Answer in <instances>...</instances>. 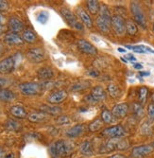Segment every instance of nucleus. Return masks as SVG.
Masks as SVG:
<instances>
[{"instance_id": "nucleus-1", "label": "nucleus", "mask_w": 154, "mask_h": 158, "mask_svg": "<svg viewBox=\"0 0 154 158\" xmlns=\"http://www.w3.org/2000/svg\"><path fill=\"white\" fill-rule=\"evenodd\" d=\"M72 146L65 140H57L50 145L49 153L52 158H63L69 154Z\"/></svg>"}, {"instance_id": "nucleus-2", "label": "nucleus", "mask_w": 154, "mask_h": 158, "mask_svg": "<svg viewBox=\"0 0 154 158\" xmlns=\"http://www.w3.org/2000/svg\"><path fill=\"white\" fill-rule=\"evenodd\" d=\"M129 146H130V143L126 138H122V137L110 138L104 145L101 146L99 152L106 153V152H114L116 150L122 151V150H126L127 148H129Z\"/></svg>"}, {"instance_id": "nucleus-3", "label": "nucleus", "mask_w": 154, "mask_h": 158, "mask_svg": "<svg viewBox=\"0 0 154 158\" xmlns=\"http://www.w3.org/2000/svg\"><path fill=\"white\" fill-rule=\"evenodd\" d=\"M61 14L63 15V17L64 18V20L66 21V23L72 27L75 30L78 31H82L83 30V25L78 20V18L75 16V14L66 8H62L61 9Z\"/></svg>"}, {"instance_id": "nucleus-4", "label": "nucleus", "mask_w": 154, "mask_h": 158, "mask_svg": "<svg viewBox=\"0 0 154 158\" xmlns=\"http://www.w3.org/2000/svg\"><path fill=\"white\" fill-rule=\"evenodd\" d=\"M131 10L133 15V18L135 20V23L140 25L142 27H147L146 17H145L143 10H142L141 6L139 5V3H137L135 1L131 2Z\"/></svg>"}, {"instance_id": "nucleus-5", "label": "nucleus", "mask_w": 154, "mask_h": 158, "mask_svg": "<svg viewBox=\"0 0 154 158\" xmlns=\"http://www.w3.org/2000/svg\"><path fill=\"white\" fill-rule=\"evenodd\" d=\"M111 27L113 28V31L116 32V34L122 36L126 32V21L121 15H114L111 17Z\"/></svg>"}, {"instance_id": "nucleus-6", "label": "nucleus", "mask_w": 154, "mask_h": 158, "mask_svg": "<svg viewBox=\"0 0 154 158\" xmlns=\"http://www.w3.org/2000/svg\"><path fill=\"white\" fill-rule=\"evenodd\" d=\"M42 85L35 82H23L19 85V90L23 95L26 96H35L41 91Z\"/></svg>"}, {"instance_id": "nucleus-7", "label": "nucleus", "mask_w": 154, "mask_h": 158, "mask_svg": "<svg viewBox=\"0 0 154 158\" xmlns=\"http://www.w3.org/2000/svg\"><path fill=\"white\" fill-rule=\"evenodd\" d=\"M16 55L8 57V58L4 59L3 61L0 62V73L2 74H8L12 72L16 67Z\"/></svg>"}, {"instance_id": "nucleus-8", "label": "nucleus", "mask_w": 154, "mask_h": 158, "mask_svg": "<svg viewBox=\"0 0 154 158\" xmlns=\"http://www.w3.org/2000/svg\"><path fill=\"white\" fill-rule=\"evenodd\" d=\"M102 135L110 138H117V137L125 136L126 131L121 125H115V126H111L109 128L104 129L102 131Z\"/></svg>"}, {"instance_id": "nucleus-9", "label": "nucleus", "mask_w": 154, "mask_h": 158, "mask_svg": "<svg viewBox=\"0 0 154 158\" xmlns=\"http://www.w3.org/2000/svg\"><path fill=\"white\" fill-rule=\"evenodd\" d=\"M26 58L33 64H39L45 59V51L41 48H34L26 52Z\"/></svg>"}, {"instance_id": "nucleus-10", "label": "nucleus", "mask_w": 154, "mask_h": 158, "mask_svg": "<svg viewBox=\"0 0 154 158\" xmlns=\"http://www.w3.org/2000/svg\"><path fill=\"white\" fill-rule=\"evenodd\" d=\"M77 44H78L79 49L83 53L90 55V56H95L97 54L96 48L95 46H93L90 42H88L84 39H79Z\"/></svg>"}, {"instance_id": "nucleus-11", "label": "nucleus", "mask_w": 154, "mask_h": 158, "mask_svg": "<svg viewBox=\"0 0 154 158\" xmlns=\"http://www.w3.org/2000/svg\"><path fill=\"white\" fill-rule=\"evenodd\" d=\"M154 150L152 145H142L134 147L132 151V156L133 158H142L149 155Z\"/></svg>"}, {"instance_id": "nucleus-12", "label": "nucleus", "mask_w": 154, "mask_h": 158, "mask_svg": "<svg viewBox=\"0 0 154 158\" xmlns=\"http://www.w3.org/2000/svg\"><path fill=\"white\" fill-rule=\"evenodd\" d=\"M67 98V92L65 90H58L51 93L48 98H47V102L51 104H59L62 103L63 100H65Z\"/></svg>"}, {"instance_id": "nucleus-13", "label": "nucleus", "mask_w": 154, "mask_h": 158, "mask_svg": "<svg viewBox=\"0 0 154 158\" xmlns=\"http://www.w3.org/2000/svg\"><path fill=\"white\" fill-rule=\"evenodd\" d=\"M128 111H129V105L127 103L123 102V103H118L115 105L113 107V110H111V113H113L115 118H121L127 116Z\"/></svg>"}, {"instance_id": "nucleus-14", "label": "nucleus", "mask_w": 154, "mask_h": 158, "mask_svg": "<svg viewBox=\"0 0 154 158\" xmlns=\"http://www.w3.org/2000/svg\"><path fill=\"white\" fill-rule=\"evenodd\" d=\"M9 28H10V31L11 32L17 34V32L23 31V30H24V24L19 19H17L15 17H12V18H10L9 20Z\"/></svg>"}, {"instance_id": "nucleus-15", "label": "nucleus", "mask_w": 154, "mask_h": 158, "mask_svg": "<svg viewBox=\"0 0 154 158\" xmlns=\"http://www.w3.org/2000/svg\"><path fill=\"white\" fill-rule=\"evenodd\" d=\"M90 95L92 96L95 102H101V100H103L106 97V93L101 86H95V87H94L92 89Z\"/></svg>"}, {"instance_id": "nucleus-16", "label": "nucleus", "mask_w": 154, "mask_h": 158, "mask_svg": "<svg viewBox=\"0 0 154 158\" xmlns=\"http://www.w3.org/2000/svg\"><path fill=\"white\" fill-rule=\"evenodd\" d=\"M37 77L40 80H51L54 77V72L50 67H42L37 71Z\"/></svg>"}, {"instance_id": "nucleus-17", "label": "nucleus", "mask_w": 154, "mask_h": 158, "mask_svg": "<svg viewBox=\"0 0 154 158\" xmlns=\"http://www.w3.org/2000/svg\"><path fill=\"white\" fill-rule=\"evenodd\" d=\"M10 114H12L14 118H27V114L26 112V110L24 109L23 106H20V105H13L10 107Z\"/></svg>"}, {"instance_id": "nucleus-18", "label": "nucleus", "mask_w": 154, "mask_h": 158, "mask_svg": "<svg viewBox=\"0 0 154 158\" xmlns=\"http://www.w3.org/2000/svg\"><path fill=\"white\" fill-rule=\"evenodd\" d=\"M79 152L83 156H92L94 154L92 143L90 141H83L79 146Z\"/></svg>"}, {"instance_id": "nucleus-19", "label": "nucleus", "mask_w": 154, "mask_h": 158, "mask_svg": "<svg viewBox=\"0 0 154 158\" xmlns=\"http://www.w3.org/2000/svg\"><path fill=\"white\" fill-rule=\"evenodd\" d=\"M4 40L9 45H22L23 44L22 38L18 34L13 33V32L7 33L4 37Z\"/></svg>"}, {"instance_id": "nucleus-20", "label": "nucleus", "mask_w": 154, "mask_h": 158, "mask_svg": "<svg viewBox=\"0 0 154 158\" xmlns=\"http://www.w3.org/2000/svg\"><path fill=\"white\" fill-rule=\"evenodd\" d=\"M77 11H78V15H79V19L82 21V23L89 28L92 27H93V21H92L91 17L88 15V13L82 8H79Z\"/></svg>"}, {"instance_id": "nucleus-21", "label": "nucleus", "mask_w": 154, "mask_h": 158, "mask_svg": "<svg viewBox=\"0 0 154 158\" xmlns=\"http://www.w3.org/2000/svg\"><path fill=\"white\" fill-rule=\"evenodd\" d=\"M83 131H84V125L78 124V125H75L74 127H72L71 129H69V130L66 132V135L74 138V137L80 135L83 133Z\"/></svg>"}, {"instance_id": "nucleus-22", "label": "nucleus", "mask_w": 154, "mask_h": 158, "mask_svg": "<svg viewBox=\"0 0 154 158\" xmlns=\"http://www.w3.org/2000/svg\"><path fill=\"white\" fill-rule=\"evenodd\" d=\"M95 24H96L97 28H99L101 32H103V33H109L110 32V31H111V23L110 22L103 20L100 17H97Z\"/></svg>"}, {"instance_id": "nucleus-23", "label": "nucleus", "mask_w": 154, "mask_h": 158, "mask_svg": "<svg viewBox=\"0 0 154 158\" xmlns=\"http://www.w3.org/2000/svg\"><path fill=\"white\" fill-rule=\"evenodd\" d=\"M47 118V114L43 113V112H37V113H32L30 116H27V119H29L30 122L33 123H38V122H42Z\"/></svg>"}, {"instance_id": "nucleus-24", "label": "nucleus", "mask_w": 154, "mask_h": 158, "mask_svg": "<svg viewBox=\"0 0 154 158\" xmlns=\"http://www.w3.org/2000/svg\"><path fill=\"white\" fill-rule=\"evenodd\" d=\"M15 98H16L15 94L9 89L3 88L0 91V100H2V102H12V100H14Z\"/></svg>"}, {"instance_id": "nucleus-25", "label": "nucleus", "mask_w": 154, "mask_h": 158, "mask_svg": "<svg viewBox=\"0 0 154 158\" xmlns=\"http://www.w3.org/2000/svg\"><path fill=\"white\" fill-rule=\"evenodd\" d=\"M41 111L47 114H52V116H57V114L62 113V109L58 106H49V105H42L40 107Z\"/></svg>"}, {"instance_id": "nucleus-26", "label": "nucleus", "mask_w": 154, "mask_h": 158, "mask_svg": "<svg viewBox=\"0 0 154 158\" xmlns=\"http://www.w3.org/2000/svg\"><path fill=\"white\" fill-rule=\"evenodd\" d=\"M126 32L131 36H134L138 32L137 25L133 20L128 19L127 21H126Z\"/></svg>"}, {"instance_id": "nucleus-27", "label": "nucleus", "mask_w": 154, "mask_h": 158, "mask_svg": "<svg viewBox=\"0 0 154 158\" xmlns=\"http://www.w3.org/2000/svg\"><path fill=\"white\" fill-rule=\"evenodd\" d=\"M87 7H88V10L92 14H94V15L99 12L100 6L99 1H96V0H89V1H87Z\"/></svg>"}, {"instance_id": "nucleus-28", "label": "nucleus", "mask_w": 154, "mask_h": 158, "mask_svg": "<svg viewBox=\"0 0 154 158\" xmlns=\"http://www.w3.org/2000/svg\"><path fill=\"white\" fill-rule=\"evenodd\" d=\"M148 89L146 87V86H142V87L139 88V90H138V99H139V102L141 105L146 103L147 98H148Z\"/></svg>"}, {"instance_id": "nucleus-29", "label": "nucleus", "mask_w": 154, "mask_h": 158, "mask_svg": "<svg viewBox=\"0 0 154 158\" xmlns=\"http://www.w3.org/2000/svg\"><path fill=\"white\" fill-rule=\"evenodd\" d=\"M101 119L104 123L110 124V123H113L115 121V117L111 111H109L108 109H104L101 112Z\"/></svg>"}, {"instance_id": "nucleus-30", "label": "nucleus", "mask_w": 154, "mask_h": 158, "mask_svg": "<svg viewBox=\"0 0 154 158\" xmlns=\"http://www.w3.org/2000/svg\"><path fill=\"white\" fill-rule=\"evenodd\" d=\"M23 41L29 43V44H32V43H34L36 41V35L35 33L30 31V30H26L23 32Z\"/></svg>"}, {"instance_id": "nucleus-31", "label": "nucleus", "mask_w": 154, "mask_h": 158, "mask_svg": "<svg viewBox=\"0 0 154 158\" xmlns=\"http://www.w3.org/2000/svg\"><path fill=\"white\" fill-rule=\"evenodd\" d=\"M104 122L102 121V119L100 118H96L95 120L92 121L89 126H88V129L90 132H97L99 130H100V129L102 128Z\"/></svg>"}, {"instance_id": "nucleus-32", "label": "nucleus", "mask_w": 154, "mask_h": 158, "mask_svg": "<svg viewBox=\"0 0 154 158\" xmlns=\"http://www.w3.org/2000/svg\"><path fill=\"white\" fill-rule=\"evenodd\" d=\"M107 91L109 93V95L111 97V98H116L120 96V89L118 88V86L114 84V83H111L108 85V87H107Z\"/></svg>"}, {"instance_id": "nucleus-33", "label": "nucleus", "mask_w": 154, "mask_h": 158, "mask_svg": "<svg viewBox=\"0 0 154 158\" xmlns=\"http://www.w3.org/2000/svg\"><path fill=\"white\" fill-rule=\"evenodd\" d=\"M90 86V82L86 81H80L79 82H76L75 84L72 85L71 90L73 91H79V90H83V89H86Z\"/></svg>"}, {"instance_id": "nucleus-34", "label": "nucleus", "mask_w": 154, "mask_h": 158, "mask_svg": "<svg viewBox=\"0 0 154 158\" xmlns=\"http://www.w3.org/2000/svg\"><path fill=\"white\" fill-rule=\"evenodd\" d=\"M5 127H6V129H7L8 131H14V132L18 131L19 129L21 128L20 124L17 121L12 120V119L7 120V122L5 124Z\"/></svg>"}, {"instance_id": "nucleus-35", "label": "nucleus", "mask_w": 154, "mask_h": 158, "mask_svg": "<svg viewBox=\"0 0 154 158\" xmlns=\"http://www.w3.org/2000/svg\"><path fill=\"white\" fill-rule=\"evenodd\" d=\"M48 17H49L48 12L46 11V10H42V11L39 12V14L37 15V20H38L39 23L45 25L48 21Z\"/></svg>"}, {"instance_id": "nucleus-36", "label": "nucleus", "mask_w": 154, "mask_h": 158, "mask_svg": "<svg viewBox=\"0 0 154 158\" xmlns=\"http://www.w3.org/2000/svg\"><path fill=\"white\" fill-rule=\"evenodd\" d=\"M133 111L134 114L138 117H142L143 116V107L140 103H134L133 104Z\"/></svg>"}, {"instance_id": "nucleus-37", "label": "nucleus", "mask_w": 154, "mask_h": 158, "mask_svg": "<svg viewBox=\"0 0 154 158\" xmlns=\"http://www.w3.org/2000/svg\"><path fill=\"white\" fill-rule=\"evenodd\" d=\"M58 124H68L70 122V119L66 116H60L57 120H56Z\"/></svg>"}, {"instance_id": "nucleus-38", "label": "nucleus", "mask_w": 154, "mask_h": 158, "mask_svg": "<svg viewBox=\"0 0 154 158\" xmlns=\"http://www.w3.org/2000/svg\"><path fill=\"white\" fill-rule=\"evenodd\" d=\"M132 50H133L136 53H146L145 46H133Z\"/></svg>"}, {"instance_id": "nucleus-39", "label": "nucleus", "mask_w": 154, "mask_h": 158, "mask_svg": "<svg viewBox=\"0 0 154 158\" xmlns=\"http://www.w3.org/2000/svg\"><path fill=\"white\" fill-rule=\"evenodd\" d=\"M148 114L149 118L154 119V104L153 103L148 105Z\"/></svg>"}, {"instance_id": "nucleus-40", "label": "nucleus", "mask_w": 154, "mask_h": 158, "mask_svg": "<svg viewBox=\"0 0 154 158\" xmlns=\"http://www.w3.org/2000/svg\"><path fill=\"white\" fill-rule=\"evenodd\" d=\"M9 9V5L7 1H3V0H0V11H6Z\"/></svg>"}, {"instance_id": "nucleus-41", "label": "nucleus", "mask_w": 154, "mask_h": 158, "mask_svg": "<svg viewBox=\"0 0 154 158\" xmlns=\"http://www.w3.org/2000/svg\"><path fill=\"white\" fill-rule=\"evenodd\" d=\"M87 74H88L89 76L93 77V78H96V77H99V70H96V69H91V70H89L88 72H87Z\"/></svg>"}, {"instance_id": "nucleus-42", "label": "nucleus", "mask_w": 154, "mask_h": 158, "mask_svg": "<svg viewBox=\"0 0 154 158\" xmlns=\"http://www.w3.org/2000/svg\"><path fill=\"white\" fill-rule=\"evenodd\" d=\"M126 60L131 61V62H136V58L132 54H127V55H126Z\"/></svg>"}, {"instance_id": "nucleus-43", "label": "nucleus", "mask_w": 154, "mask_h": 158, "mask_svg": "<svg viewBox=\"0 0 154 158\" xmlns=\"http://www.w3.org/2000/svg\"><path fill=\"white\" fill-rule=\"evenodd\" d=\"M5 24V17L3 14L0 13V27H2Z\"/></svg>"}, {"instance_id": "nucleus-44", "label": "nucleus", "mask_w": 154, "mask_h": 158, "mask_svg": "<svg viewBox=\"0 0 154 158\" xmlns=\"http://www.w3.org/2000/svg\"><path fill=\"white\" fill-rule=\"evenodd\" d=\"M109 158H127L124 154H121V153H118V154H114V155H111L110 156Z\"/></svg>"}, {"instance_id": "nucleus-45", "label": "nucleus", "mask_w": 154, "mask_h": 158, "mask_svg": "<svg viewBox=\"0 0 154 158\" xmlns=\"http://www.w3.org/2000/svg\"><path fill=\"white\" fill-rule=\"evenodd\" d=\"M2 158H14V153L13 152H8V153H5L4 156Z\"/></svg>"}, {"instance_id": "nucleus-46", "label": "nucleus", "mask_w": 154, "mask_h": 158, "mask_svg": "<svg viewBox=\"0 0 154 158\" xmlns=\"http://www.w3.org/2000/svg\"><path fill=\"white\" fill-rule=\"evenodd\" d=\"M133 67H134L135 69L141 70V69L143 68V65H142L141 64H138V63H136V64H133Z\"/></svg>"}, {"instance_id": "nucleus-47", "label": "nucleus", "mask_w": 154, "mask_h": 158, "mask_svg": "<svg viewBox=\"0 0 154 158\" xmlns=\"http://www.w3.org/2000/svg\"><path fill=\"white\" fill-rule=\"evenodd\" d=\"M139 74L141 75V76H143V77H145V76H149V72H145V71H140Z\"/></svg>"}, {"instance_id": "nucleus-48", "label": "nucleus", "mask_w": 154, "mask_h": 158, "mask_svg": "<svg viewBox=\"0 0 154 158\" xmlns=\"http://www.w3.org/2000/svg\"><path fill=\"white\" fill-rule=\"evenodd\" d=\"M4 83H5V81L3 80V79H0V91H1L3 88V85H4Z\"/></svg>"}, {"instance_id": "nucleus-49", "label": "nucleus", "mask_w": 154, "mask_h": 158, "mask_svg": "<svg viewBox=\"0 0 154 158\" xmlns=\"http://www.w3.org/2000/svg\"><path fill=\"white\" fill-rule=\"evenodd\" d=\"M4 151H3V149L1 148V147H0V158H2L3 156H4Z\"/></svg>"}, {"instance_id": "nucleus-50", "label": "nucleus", "mask_w": 154, "mask_h": 158, "mask_svg": "<svg viewBox=\"0 0 154 158\" xmlns=\"http://www.w3.org/2000/svg\"><path fill=\"white\" fill-rule=\"evenodd\" d=\"M117 50H118L119 52H122V53H125V52H126V49L121 48H117Z\"/></svg>"}, {"instance_id": "nucleus-51", "label": "nucleus", "mask_w": 154, "mask_h": 158, "mask_svg": "<svg viewBox=\"0 0 154 158\" xmlns=\"http://www.w3.org/2000/svg\"><path fill=\"white\" fill-rule=\"evenodd\" d=\"M151 100H152V103L154 104V92H153L152 95H151Z\"/></svg>"}, {"instance_id": "nucleus-52", "label": "nucleus", "mask_w": 154, "mask_h": 158, "mask_svg": "<svg viewBox=\"0 0 154 158\" xmlns=\"http://www.w3.org/2000/svg\"><path fill=\"white\" fill-rule=\"evenodd\" d=\"M121 61H122V62H124L125 64H127V63H128V61L126 60V59H124V58H121Z\"/></svg>"}, {"instance_id": "nucleus-53", "label": "nucleus", "mask_w": 154, "mask_h": 158, "mask_svg": "<svg viewBox=\"0 0 154 158\" xmlns=\"http://www.w3.org/2000/svg\"><path fill=\"white\" fill-rule=\"evenodd\" d=\"M1 52H2V50H1V48H0V55H1Z\"/></svg>"}, {"instance_id": "nucleus-54", "label": "nucleus", "mask_w": 154, "mask_h": 158, "mask_svg": "<svg viewBox=\"0 0 154 158\" xmlns=\"http://www.w3.org/2000/svg\"><path fill=\"white\" fill-rule=\"evenodd\" d=\"M152 146H153V147H154V142H153V143H152Z\"/></svg>"}, {"instance_id": "nucleus-55", "label": "nucleus", "mask_w": 154, "mask_h": 158, "mask_svg": "<svg viewBox=\"0 0 154 158\" xmlns=\"http://www.w3.org/2000/svg\"><path fill=\"white\" fill-rule=\"evenodd\" d=\"M153 31H154V24H153Z\"/></svg>"}]
</instances>
